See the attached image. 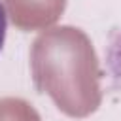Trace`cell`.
Masks as SVG:
<instances>
[{"label": "cell", "instance_id": "obj_1", "mask_svg": "<svg viewBox=\"0 0 121 121\" xmlns=\"http://www.w3.org/2000/svg\"><path fill=\"white\" fill-rule=\"evenodd\" d=\"M34 85L70 117H87L100 106V68L87 34L76 26L42 32L30 49Z\"/></svg>", "mask_w": 121, "mask_h": 121}, {"label": "cell", "instance_id": "obj_3", "mask_svg": "<svg viewBox=\"0 0 121 121\" xmlns=\"http://www.w3.org/2000/svg\"><path fill=\"white\" fill-rule=\"evenodd\" d=\"M0 121H42L38 112L23 98H0Z\"/></svg>", "mask_w": 121, "mask_h": 121}, {"label": "cell", "instance_id": "obj_4", "mask_svg": "<svg viewBox=\"0 0 121 121\" xmlns=\"http://www.w3.org/2000/svg\"><path fill=\"white\" fill-rule=\"evenodd\" d=\"M6 26H8L6 11H4V6L0 2V51H2V45H4V40H6Z\"/></svg>", "mask_w": 121, "mask_h": 121}, {"label": "cell", "instance_id": "obj_2", "mask_svg": "<svg viewBox=\"0 0 121 121\" xmlns=\"http://www.w3.org/2000/svg\"><path fill=\"white\" fill-rule=\"evenodd\" d=\"M11 23L21 30H38L53 25L64 11L66 0H6Z\"/></svg>", "mask_w": 121, "mask_h": 121}]
</instances>
